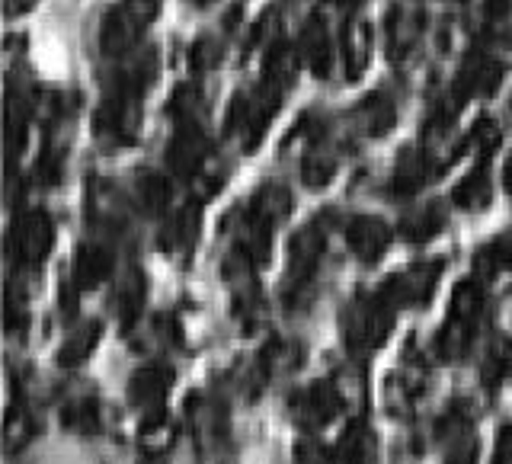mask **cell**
<instances>
[{
    "label": "cell",
    "mask_w": 512,
    "mask_h": 464,
    "mask_svg": "<svg viewBox=\"0 0 512 464\" xmlns=\"http://www.w3.org/2000/svg\"><path fill=\"white\" fill-rule=\"evenodd\" d=\"M292 458L295 464H336V452H330V448L324 442H317L314 436H301L295 442Z\"/></svg>",
    "instance_id": "obj_43"
},
{
    "label": "cell",
    "mask_w": 512,
    "mask_h": 464,
    "mask_svg": "<svg viewBox=\"0 0 512 464\" xmlns=\"http://www.w3.org/2000/svg\"><path fill=\"white\" fill-rule=\"evenodd\" d=\"M336 154L327 148H311L301 157V183L311 192H320L324 186H330V180L336 176Z\"/></svg>",
    "instance_id": "obj_37"
},
{
    "label": "cell",
    "mask_w": 512,
    "mask_h": 464,
    "mask_svg": "<svg viewBox=\"0 0 512 464\" xmlns=\"http://www.w3.org/2000/svg\"><path fill=\"white\" fill-rule=\"evenodd\" d=\"M301 68V52L295 45H288L285 39H279L276 45L266 48V58H263V84L285 90L295 84Z\"/></svg>",
    "instance_id": "obj_29"
},
{
    "label": "cell",
    "mask_w": 512,
    "mask_h": 464,
    "mask_svg": "<svg viewBox=\"0 0 512 464\" xmlns=\"http://www.w3.org/2000/svg\"><path fill=\"white\" fill-rule=\"evenodd\" d=\"M509 356H512V346L503 340V336H493L487 343V352H484V365H480V375H484L490 384H496L503 375H506V365H509Z\"/></svg>",
    "instance_id": "obj_42"
},
{
    "label": "cell",
    "mask_w": 512,
    "mask_h": 464,
    "mask_svg": "<svg viewBox=\"0 0 512 464\" xmlns=\"http://www.w3.org/2000/svg\"><path fill=\"white\" fill-rule=\"evenodd\" d=\"M512 7V0H487V16L490 20H496V16H506Z\"/></svg>",
    "instance_id": "obj_48"
},
{
    "label": "cell",
    "mask_w": 512,
    "mask_h": 464,
    "mask_svg": "<svg viewBox=\"0 0 512 464\" xmlns=\"http://www.w3.org/2000/svg\"><path fill=\"white\" fill-rule=\"evenodd\" d=\"M176 436H180V426H176L164 410H157L144 416V423L138 429V445L148 458H164L176 445Z\"/></svg>",
    "instance_id": "obj_32"
},
{
    "label": "cell",
    "mask_w": 512,
    "mask_h": 464,
    "mask_svg": "<svg viewBox=\"0 0 512 464\" xmlns=\"http://www.w3.org/2000/svg\"><path fill=\"white\" fill-rule=\"evenodd\" d=\"M202 234V212L199 205H183L164 218L157 231V247L170 256H186Z\"/></svg>",
    "instance_id": "obj_16"
},
{
    "label": "cell",
    "mask_w": 512,
    "mask_h": 464,
    "mask_svg": "<svg viewBox=\"0 0 512 464\" xmlns=\"http://www.w3.org/2000/svg\"><path fill=\"white\" fill-rule=\"evenodd\" d=\"M119 71L112 77V87L119 90H128V93H144L154 80H157V71H160V58H157V48H141V52H132L119 58Z\"/></svg>",
    "instance_id": "obj_23"
},
{
    "label": "cell",
    "mask_w": 512,
    "mask_h": 464,
    "mask_svg": "<svg viewBox=\"0 0 512 464\" xmlns=\"http://www.w3.org/2000/svg\"><path fill=\"white\" fill-rule=\"evenodd\" d=\"M503 186H506V192L512 196V151H509L506 164H503Z\"/></svg>",
    "instance_id": "obj_49"
},
{
    "label": "cell",
    "mask_w": 512,
    "mask_h": 464,
    "mask_svg": "<svg viewBox=\"0 0 512 464\" xmlns=\"http://www.w3.org/2000/svg\"><path fill=\"white\" fill-rule=\"evenodd\" d=\"M122 4L132 10L144 26H148L157 16V10H160V0H122Z\"/></svg>",
    "instance_id": "obj_47"
},
{
    "label": "cell",
    "mask_w": 512,
    "mask_h": 464,
    "mask_svg": "<svg viewBox=\"0 0 512 464\" xmlns=\"http://www.w3.org/2000/svg\"><path fill=\"white\" fill-rule=\"evenodd\" d=\"M442 272H445V260H420L400 272H391V276L378 285V295L388 301L394 311L426 308L432 295H436Z\"/></svg>",
    "instance_id": "obj_5"
},
{
    "label": "cell",
    "mask_w": 512,
    "mask_h": 464,
    "mask_svg": "<svg viewBox=\"0 0 512 464\" xmlns=\"http://www.w3.org/2000/svg\"><path fill=\"white\" fill-rule=\"evenodd\" d=\"M416 36H420V23H416L413 16H407V10H394L388 16V52L391 55L413 48Z\"/></svg>",
    "instance_id": "obj_39"
},
{
    "label": "cell",
    "mask_w": 512,
    "mask_h": 464,
    "mask_svg": "<svg viewBox=\"0 0 512 464\" xmlns=\"http://www.w3.org/2000/svg\"><path fill=\"white\" fill-rule=\"evenodd\" d=\"M372 26L365 20H349L343 29V39H340V55L346 64V77L356 80L365 74L368 61H372Z\"/></svg>",
    "instance_id": "obj_25"
},
{
    "label": "cell",
    "mask_w": 512,
    "mask_h": 464,
    "mask_svg": "<svg viewBox=\"0 0 512 464\" xmlns=\"http://www.w3.org/2000/svg\"><path fill=\"white\" fill-rule=\"evenodd\" d=\"M301 356H304V349L295 340H269L256 362L263 365L266 378H276V375L282 378V375L295 372V368L301 365Z\"/></svg>",
    "instance_id": "obj_35"
},
{
    "label": "cell",
    "mask_w": 512,
    "mask_h": 464,
    "mask_svg": "<svg viewBox=\"0 0 512 464\" xmlns=\"http://www.w3.org/2000/svg\"><path fill=\"white\" fill-rule=\"evenodd\" d=\"M32 436H36V420L26 413V410H10L7 413V423H4V448L13 455L20 452V448H26L32 442Z\"/></svg>",
    "instance_id": "obj_40"
},
{
    "label": "cell",
    "mask_w": 512,
    "mask_h": 464,
    "mask_svg": "<svg viewBox=\"0 0 512 464\" xmlns=\"http://www.w3.org/2000/svg\"><path fill=\"white\" fill-rule=\"evenodd\" d=\"M112 269H116V253H112V247L100 244V240H84L71 263L74 288H80V292L100 288L112 276Z\"/></svg>",
    "instance_id": "obj_17"
},
{
    "label": "cell",
    "mask_w": 512,
    "mask_h": 464,
    "mask_svg": "<svg viewBox=\"0 0 512 464\" xmlns=\"http://www.w3.org/2000/svg\"><path fill=\"white\" fill-rule=\"evenodd\" d=\"M324 250H327L324 218H314L292 234V240H288V279H285V301L288 304L304 301V292L314 285Z\"/></svg>",
    "instance_id": "obj_3"
},
{
    "label": "cell",
    "mask_w": 512,
    "mask_h": 464,
    "mask_svg": "<svg viewBox=\"0 0 512 464\" xmlns=\"http://www.w3.org/2000/svg\"><path fill=\"white\" fill-rule=\"evenodd\" d=\"M29 4H32V0H7L10 13H16V10H29Z\"/></svg>",
    "instance_id": "obj_50"
},
{
    "label": "cell",
    "mask_w": 512,
    "mask_h": 464,
    "mask_svg": "<svg viewBox=\"0 0 512 464\" xmlns=\"http://www.w3.org/2000/svg\"><path fill=\"white\" fill-rule=\"evenodd\" d=\"M61 173H64V160H61V154L52 151V148H45V154L39 157V164H36V180H39V186L55 189V186L61 183Z\"/></svg>",
    "instance_id": "obj_45"
},
{
    "label": "cell",
    "mask_w": 512,
    "mask_h": 464,
    "mask_svg": "<svg viewBox=\"0 0 512 464\" xmlns=\"http://www.w3.org/2000/svg\"><path fill=\"white\" fill-rule=\"evenodd\" d=\"M141 132V93H128L112 87L106 100L93 112V135L109 148H125L135 144Z\"/></svg>",
    "instance_id": "obj_4"
},
{
    "label": "cell",
    "mask_w": 512,
    "mask_h": 464,
    "mask_svg": "<svg viewBox=\"0 0 512 464\" xmlns=\"http://www.w3.org/2000/svg\"><path fill=\"white\" fill-rule=\"evenodd\" d=\"M167 167L183 176V180H196L212 160V141L205 138L202 125H176V132L167 144Z\"/></svg>",
    "instance_id": "obj_8"
},
{
    "label": "cell",
    "mask_w": 512,
    "mask_h": 464,
    "mask_svg": "<svg viewBox=\"0 0 512 464\" xmlns=\"http://www.w3.org/2000/svg\"><path fill=\"white\" fill-rule=\"evenodd\" d=\"M330 4H340V7H359L362 0H330Z\"/></svg>",
    "instance_id": "obj_51"
},
{
    "label": "cell",
    "mask_w": 512,
    "mask_h": 464,
    "mask_svg": "<svg viewBox=\"0 0 512 464\" xmlns=\"http://www.w3.org/2000/svg\"><path fill=\"white\" fill-rule=\"evenodd\" d=\"M448 224V212L442 202H426V205H413L404 212L397 224V234L407 240V244H426V240L439 237Z\"/></svg>",
    "instance_id": "obj_20"
},
{
    "label": "cell",
    "mask_w": 512,
    "mask_h": 464,
    "mask_svg": "<svg viewBox=\"0 0 512 464\" xmlns=\"http://www.w3.org/2000/svg\"><path fill=\"white\" fill-rule=\"evenodd\" d=\"M167 112L176 125H202L205 116V96L196 84H180L170 93Z\"/></svg>",
    "instance_id": "obj_36"
},
{
    "label": "cell",
    "mask_w": 512,
    "mask_h": 464,
    "mask_svg": "<svg viewBox=\"0 0 512 464\" xmlns=\"http://www.w3.org/2000/svg\"><path fill=\"white\" fill-rule=\"evenodd\" d=\"M493 464H512V426H500V432H496Z\"/></svg>",
    "instance_id": "obj_46"
},
{
    "label": "cell",
    "mask_w": 512,
    "mask_h": 464,
    "mask_svg": "<svg viewBox=\"0 0 512 464\" xmlns=\"http://www.w3.org/2000/svg\"><path fill=\"white\" fill-rule=\"evenodd\" d=\"M173 381H176V372L170 365L148 362L128 378V400H132V404L144 413H157V410H164Z\"/></svg>",
    "instance_id": "obj_12"
},
{
    "label": "cell",
    "mask_w": 512,
    "mask_h": 464,
    "mask_svg": "<svg viewBox=\"0 0 512 464\" xmlns=\"http://www.w3.org/2000/svg\"><path fill=\"white\" fill-rule=\"evenodd\" d=\"M132 199L144 215H164L170 212L173 202V186L164 173L157 170H141L132 183Z\"/></svg>",
    "instance_id": "obj_28"
},
{
    "label": "cell",
    "mask_w": 512,
    "mask_h": 464,
    "mask_svg": "<svg viewBox=\"0 0 512 464\" xmlns=\"http://www.w3.org/2000/svg\"><path fill=\"white\" fill-rule=\"evenodd\" d=\"M493 199V186H490V173H487V160H480L474 170H468L455 183L452 189V202L461 212H484Z\"/></svg>",
    "instance_id": "obj_30"
},
{
    "label": "cell",
    "mask_w": 512,
    "mask_h": 464,
    "mask_svg": "<svg viewBox=\"0 0 512 464\" xmlns=\"http://www.w3.org/2000/svg\"><path fill=\"white\" fill-rule=\"evenodd\" d=\"M52 247H55V221L48 218V212L29 208V212H20L13 218L7 234V253L16 266L36 269L52 253Z\"/></svg>",
    "instance_id": "obj_6"
},
{
    "label": "cell",
    "mask_w": 512,
    "mask_h": 464,
    "mask_svg": "<svg viewBox=\"0 0 512 464\" xmlns=\"http://www.w3.org/2000/svg\"><path fill=\"white\" fill-rule=\"evenodd\" d=\"M186 420H189L192 436H196V442L202 448L221 445L224 436H228V426H231L224 404L215 397H208V394H192L186 400Z\"/></svg>",
    "instance_id": "obj_13"
},
{
    "label": "cell",
    "mask_w": 512,
    "mask_h": 464,
    "mask_svg": "<svg viewBox=\"0 0 512 464\" xmlns=\"http://www.w3.org/2000/svg\"><path fill=\"white\" fill-rule=\"evenodd\" d=\"M100 336H103L100 320H84V324H77L68 336H64V343L58 349V365L61 368L84 365L93 356V349H96V343H100Z\"/></svg>",
    "instance_id": "obj_33"
},
{
    "label": "cell",
    "mask_w": 512,
    "mask_h": 464,
    "mask_svg": "<svg viewBox=\"0 0 512 464\" xmlns=\"http://www.w3.org/2000/svg\"><path fill=\"white\" fill-rule=\"evenodd\" d=\"M282 39V16L276 13V10H266L260 20H256V26H253V36H250V45H256V48H266L269 45H276Z\"/></svg>",
    "instance_id": "obj_44"
},
{
    "label": "cell",
    "mask_w": 512,
    "mask_h": 464,
    "mask_svg": "<svg viewBox=\"0 0 512 464\" xmlns=\"http://www.w3.org/2000/svg\"><path fill=\"white\" fill-rule=\"evenodd\" d=\"M349 119L365 138H384L397 125V106L388 93H368L365 100L352 106Z\"/></svg>",
    "instance_id": "obj_19"
},
{
    "label": "cell",
    "mask_w": 512,
    "mask_h": 464,
    "mask_svg": "<svg viewBox=\"0 0 512 464\" xmlns=\"http://www.w3.org/2000/svg\"><path fill=\"white\" fill-rule=\"evenodd\" d=\"M279 103H282V90L269 87V84H260L253 93H247V90L234 93L228 116H224V135L237 138L244 151H253L256 144L263 141Z\"/></svg>",
    "instance_id": "obj_2"
},
{
    "label": "cell",
    "mask_w": 512,
    "mask_h": 464,
    "mask_svg": "<svg viewBox=\"0 0 512 464\" xmlns=\"http://www.w3.org/2000/svg\"><path fill=\"white\" fill-rule=\"evenodd\" d=\"M394 314L397 311L378 292L352 298L340 317V330L349 356H372L375 349H381L388 333L394 330Z\"/></svg>",
    "instance_id": "obj_1"
},
{
    "label": "cell",
    "mask_w": 512,
    "mask_h": 464,
    "mask_svg": "<svg viewBox=\"0 0 512 464\" xmlns=\"http://www.w3.org/2000/svg\"><path fill=\"white\" fill-rule=\"evenodd\" d=\"M506 80V64L503 58L487 55V52H474L461 61L458 77H455V90L464 100H474V96H493L503 87Z\"/></svg>",
    "instance_id": "obj_11"
},
{
    "label": "cell",
    "mask_w": 512,
    "mask_h": 464,
    "mask_svg": "<svg viewBox=\"0 0 512 464\" xmlns=\"http://www.w3.org/2000/svg\"><path fill=\"white\" fill-rule=\"evenodd\" d=\"M336 461L343 464H372L378 458V436L368 420H352L336 439Z\"/></svg>",
    "instance_id": "obj_22"
},
{
    "label": "cell",
    "mask_w": 512,
    "mask_h": 464,
    "mask_svg": "<svg viewBox=\"0 0 512 464\" xmlns=\"http://www.w3.org/2000/svg\"><path fill=\"white\" fill-rule=\"evenodd\" d=\"M474 336H477V324H468V320L448 314V320L436 333V340H432V352L442 362H461L471 352Z\"/></svg>",
    "instance_id": "obj_27"
},
{
    "label": "cell",
    "mask_w": 512,
    "mask_h": 464,
    "mask_svg": "<svg viewBox=\"0 0 512 464\" xmlns=\"http://www.w3.org/2000/svg\"><path fill=\"white\" fill-rule=\"evenodd\" d=\"M500 144H503V128L496 125L490 116L477 119L471 125V132L464 135V148H471L480 160H487L496 148H500Z\"/></svg>",
    "instance_id": "obj_38"
},
{
    "label": "cell",
    "mask_w": 512,
    "mask_h": 464,
    "mask_svg": "<svg viewBox=\"0 0 512 464\" xmlns=\"http://www.w3.org/2000/svg\"><path fill=\"white\" fill-rule=\"evenodd\" d=\"M436 439L445 452V464H477L474 416L464 407H452L436 423Z\"/></svg>",
    "instance_id": "obj_9"
},
{
    "label": "cell",
    "mask_w": 512,
    "mask_h": 464,
    "mask_svg": "<svg viewBox=\"0 0 512 464\" xmlns=\"http://www.w3.org/2000/svg\"><path fill=\"white\" fill-rule=\"evenodd\" d=\"M343 234H346L349 253L356 256L359 263H365V266H375L381 256L388 253L391 237H394L391 224L381 221L378 215H356V218H349Z\"/></svg>",
    "instance_id": "obj_10"
},
{
    "label": "cell",
    "mask_w": 512,
    "mask_h": 464,
    "mask_svg": "<svg viewBox=\"0 0 512 464\" xmlns=\"http://www.w3.org/2000/svg\"><path fill=\"white\" fill-rule=\"evenodd\" d=\"M221 55H224V45L218 36H199L189 45V68L196 74H208L221 64Z\"/></svg>",
    "instance_id": "obj_41"
},
{
    "label": "cell",
    "mask_w": 512,
    "mask_h": 464,
    "mask_svg": "<svg viewBox=\"0 0 512 464\" xmlns=\"http://www.w3.org/2000/svg\"><path fill=\"white\" fill-rule=\"evenodd\" d=\"M141 29H144V23L125 4L112 7L106 13L103 26H100V48H103V55L116 58V61L125 58V55H132L138 39H141Z\"/></svg>",
    "instance_id": "obj_15"
},
{
    "label": "cell",
    "mask_w": 512,
    "mask_h": 464,
    "mask_svg": "<svg viewBox=\"0 0 512 464\" xmlns=\"http://www.w3.org/2000/svg\"><path fill=\"white\" fill-rule=\"evenodd\" d=\"M298 52H301V61L308 64V71L314 77H320V80L330 77L333 61H336V45H333V36H330V26L324 23V16H320V13H311L308 23L301 26Z\"/></svg>",
    "instance_id": "obj_14"
},
{
    "label": "cell",
    "mask_w": 512,
    "mask_h": 464,
    "mask_svg": "<svg viewBox=\"0 0 512 464\" xmlns=\"http://www.w3.org/2000/svg\"><path fill=\"white\" fill-rule=\"evenodd\" d=\"M292 205H295V199H292V192H288V186L269 180L250 196L247 212L253 218H260L263 224H269V228H276V224H282L288 215H292Z\"/></svg>",
    "instance_id": "obj_26"
},
{
    "label": "cell",
    "mask_w": 512,
    "mask_h": 464,
    "mask_svg": "<svg viewBox=\"0 0 512 464\" xmlns=\"http://www.w3.org/2000/svg\"><path fill=\"white\" fill-rule=\"evenodd\" d=\"M343 410H346V397L340 391V384H336V378L311 381L288 397V413H292V420L304 432H317L330 426Z\"/></svg>",
    "instance_id": "obj_7"
},
{
    "label": "cell",
    "mask_w": 512,
    "mask_h": 464,
    "mask_svg": "<svg viewBox=\"0 0 512 464\" xmlns=\"http://www.w3.org/2000/svg\"><path fill=\"white\" fill-rule=\"evenodd\" d=\"M144 304H148V279H144V272L138 266H128L116 285V295H112V308H116L122 327L138 324Z\"/></svg>",
    "instance_id": "obj_21"
},
{
    "label": "cell",
    "mask_w": 512,
    "mask_h": 464,
    "mask_svg": "<svg viewBox=\"0 0 512 464\" xmlns=\"http://www.w3.org/2000/svg\"><path fill=\"white\" fill-rule=\"evenodd\" d=\"M436 173V167H432V157L420 148H410L397 157V164L391 170V180H388V192L397 199H404V196H416L426 183H429V176Z\"/></svg>",
    "instance_id": "obj_18"
},
{
    "label": "cell",
    "mask_w": 512,
    "mask_h": 464,
    "mask_svg": "<svg viewBox=\"0 0 512 464\" xmlns=\"http://www.w3.org/2000/svg\"><path fill=\"white\" fill-rule=\"evenodd\" d=\"M474 276L490 285H503L512 279V240L509 237H496L490 244L477 247L474 253Z\"/></svg>",
    "instance_id": "obj_24"
},
{
    "label": "cell",
    "mask_w": 512,
    "mask_h": 464,
    "mask_svg": "<svg viewBox=\"0 0 512 464\" xmlns=\"http://www.w3.org/2000/svg\"><path fill=\"white\" fill-rule=\"evenodd\" d=\"M61 426L80 439L100 436L103 429V404L96 397H74L61 407Z\"/></svg>",
    "instance_id": "obj_31"
},
{
    "label": "cell",
    "mask_w": 512,
    "mask_h": 464,
    "mask_svg": "<svg viewBox=\"0 0 512 464\" xmlns=\"http://www.w3.org/2000/svg\"><path fill=\"white\" fill-rule=\"evenodd\" d=\"M487 292L490 288L480 282L477 276L474 279H464L458 288H455V295H452V317H461V320H468V324H477L480 327V320H484V311H487Z\"/></svg>",
    "instance_id": "obj_34"
}]
</instances>
